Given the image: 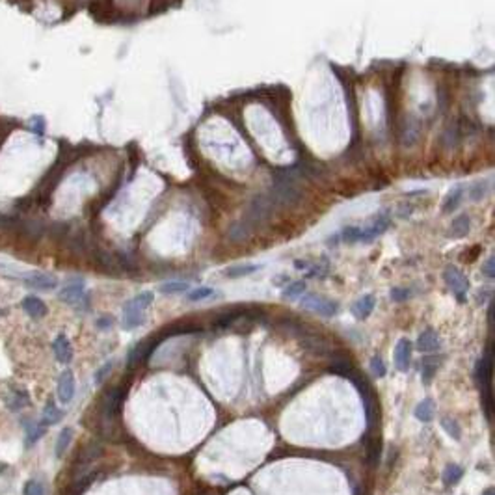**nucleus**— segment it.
<instances>
[{
    "mask_svg": "<svg viewBox=\"0 0 495 495\" xmlns=\"http://www.w3.org/2000/svg\"><path fill=\"white\" fill-rule=\"evenodd\" d=\"M214 296V289H210V287H198V289H194V291L188 292V296H186V300L188 302H201V300H207V298Z\"/></svg>",
    "mask_w": 495,
    "mask_h": 495,
    "instance_id": "obj_26",
    "label": "nucleus"
},
{
    "mask_svg": "<svg viewBox=\"0 0 495 495\" xmlns=\"http://www.w3.org/2000/svg\"><path fill=\"white\" fill-rule=\"evenodd\" d=\"M389 296H391V300L393 302H404L412 296V292H410L408 289H404V287H395V289H391Z\"/></svg>",
    "mask_w": 495,
    "mask_h": 495,
    "instance_id": "obj_31",
    "label": "nucleus"
},
{
    "mask_svg": "<svg viewBox=\"0 0 495 495\" xmlns=\"http://www.w3.org/2000/svg\"><path fill=\"white\" fill-rule=\"evenodd\" d=\"M438 371V359L436 357H424L421 363V373H423V383H430Z\"/></svg>",
    "mask_w": 495,
    "mask_h": 495,
    "instance_id": "obj_21",
    "label": "nucleus"
},
{
    "mask_svg": "<svg viewBox=\"0 0 495 495\" xmlns=\"http://www.w3.org/2000/svg\"><path fill=\"white\" fill-rule=\"evenodd\" d=\"M486 192H488V181H477L475 184H471L469 198L473 199V201H479V199L484 198Z\"/></svg>",
    "mask_w": 495,
    "mask_h": 495,
    "instance_id": "obj_27",
    "label": "nucleus"
},
{
    "mask_svg": "<svg viewBox=\"0 0 495 495\" xmlns=\"http://www.w3.org/2000/svg\"><path fill=\"white\" fill-rule=\"evenodd\" d=\"M462 477H464V469L460 467V465L456 464H450L445 467L443 471V484L445 486H455L458 484L460 480H462Z\"/></svg>",
    "mask_w": 495,
    "mask_h": 495,
    "instance_id": "obj_19",
    "label": "nucleus"
},
{
    "mask_svg": "<svg viewBox=\"0 0 495 495\" xmlns=\"http://www.w3.org/2000/svg\"><path fill=\"white\" fill-rule=\"evenodd\" d=\"M261 268V265H236V266H229L225 270V276L231 277V279H236V277H244L250 276L253 272H257Z\"/></svg>",
    "mask_w": 495,
    "mask_h": 495,
    "instance_id": "obj_18",
    "label": "nucleus"
},
{
    "mask_svg": "<svg viewBox=\"0 0 495 495\" xmlns=\"http://www.w3.org/2000/svg\"><path fill=\"white\" fill-rule=\"evenodd\" d=\"M415 417H417V421H421V423H430L432 419H434V414H436V406H434V400L432 398H424V400H421V402L415 406Z\"/></svg>",
    "mask_w": 495,
    "mask_h": 495,
    "instance_id": "obj_15",
    "label": "nucleus"
},
{
    "mask_svg": "<svg viewBox=\"0 0 495 495\" xmlns=\"http://www.w3.org/2000/svg\"><path fill=\"white\" fill-rule=\"evenodd\" d=\"M82 298H84V283L82 281L69 283L60 291V300H63L66 304H78Z\"/></svg>",
    "mask_w": 495,
    "mask_h": 495,
    "instance_id": "obj_13",
    "label": "nucleus"
},
{
    "mask_svg": "<svg viewBox=\"0 0 495 495\" xmlns=\"http://www.w3.org/2000/svg\"><path fill=\"white\" fill-rule=\"evenodd\" d=\"M272 207H274V203H272L270 198H266V196H257V198L250 203V209H248V222H246V224H257V222L266 220L268 218V214H270Z\"/></svg>",
    "mask_w": 495,
    "mask_h": 495,
    "instance_id": "obj_4",
    "label": "nucleus"
},
{
    "mask_svg": "<svg viewBox=\"0 0 495 495\" xmlns=\"http://www.w3.org/2000/svg\"><path fill=\"white\" fill-rule=\"evenodd\" d=\"M155 296L153 292H140L138 296L131 298V300L123 306V326L127 328V330H134V328H138L140 324H143V313H145V309H147L151 304H153Z\"/></svg>",
    "mask_w": 495,
    "mask_h": 495,
    "instance_id": "obj_1",
    "label": "nucleus"
},
{
    "mask_svg": "<svg viewBox=\"0 0 495 495\" xmlns=\"http://www.w3.org/2000/svg\"><path fill=\"white\" fill-rule=\"evenodd\" d=\"M462 198H464V186L458 184V186H455V188L447 194V198H445V201H443V209L441 210H443L445 214H449V212L456 210L460 207V203H462Z\"/></svg>",
    "mask_w": 495,
    "mask_h": 495,
    "instance_id": "obj_17",
    "label": "nucleus"
},
{
    "mask_svg": "<svg viewBox=\"0 0 495 495\" xmlns=\"http://www.w3.org/2000/svg\"><path fill=\"white\" fill-rule=\"evenodd\" d=\"M330 371L335 374H341V376H350V373H352V365H350V361H347V359H341V361H335L330 367Z\"/></svg>",
    "mask_w": 495,
    "mask_h": 495,
    "instance_id": "obj_28",
    "label": "nucleus"
},
{
    "mask_svg": "<svg viewBox=\"0 0 495 495\" xmlns=\"http://www.w3.org/2000/svg\"><path fill=\"white\" fill-rule=\"evenodd\" d=\"M441 428H443L445 432L450 436V438H455L456 441L462 438V428H460V424L456 423L455 419L443 417V419H441Z\"/></svg>",
    "mask_w": 495,
    "mask_h": 495,
    "instance_id": "obj_24",
    "label": "nucleus"
},
{
    "mask_svg": "<svg viewBox=\"0 0 495 495\" xmlns=\"http://www.w3.org/2000/svg\"><path fill=\"white\" fill-rule=\"evenodd\" d=\"M389 227V220L385 218V216H378V218H374L371 224L367 225V227H359V240L357 242H371V240H374L376 236L383 235L385 231H388Z\"/></svg>",
    "mask_w": 495,
    "mask_h": 495,
    "instance_id": "obj_7",
    "label": "nucleus"
},
{
    "mask_svg": "<svg viewBox=\"0 0 495 495\" xmlns=\"http://www.w3.org/2000/svg\"><path fill=\"white\" fill-rule=\"evenodd\" d=\"M471 229V220L467 214H460L456 216L455 220H453V224H450L449 227V236L450 239H464V236H467V233H469Z\"/></svg>",
    "mask_w": 495,
    "mask_h": 495,
    "instance_id": "obj_14",
    "label": "nucleus"
},
{
    "mask_svg": "<svg viewBox=\"0 0 495 495\" xmlns=\"http://www.w3.org/2000/svg\"><path fill=\"white\" fill-rule=\"evenodd\" d=\"M443 279L447 283L453 294L458 298L460 302L465 300V294L469 291V279L465 277V274L462 270H458L456 266H447L443 272Z\"/></svg>",
    "mask_w": 495,
    "mask_h": 495,
    "instance_id": "obj_3",
    "label": "nucleus"
},
{
    "mask_svg": "<svg viewBox=\"0 0 495 495\" xmlns=\"http://www.w3.org/2000/svg\"><path fill=\"white\" fill-rule=\"evenodd\" d=\"M393 359H395V367L400 373H408L410 363H412V342H410V339H406V337L398 339L393 352Z\"/></svg>",
    "mask_w": 495,
    "mask_h": 495,
    "instance_id": "obj_6",
    "label": "nucleus"
},
{
    "mask_svg": "<svg viewBox=\"0 0 495 495\" xmlns=\"http://www.w3.org/2000/svg\"><path fill=\"white\" fill-rule=\"evenodd\" d=\"M25 283L34 287V289H41V291H51V289H54L58 285L56 277L43 274V272H34V274L25 276Z\"/></svg>",
    "mask_w": 495,
    "mask_h": 495,
    "instance_id": "obj_10",
    "label": "nucleus"
},
{
    "mask_svg": "<svg viewBox=\"0 0 495 495\" xmlns=\"http://www.w3.org/2000/svg\"><path fill=\"white\" fill-rule=\"evenodd\" d=\"M61 417H63V412H60V410L54 406V402H49L45 406V410H43V421H45L47 424L58 423Z\"/></svg>",
    "mask_w": 495,
    "mask_h": 495,
    "instance_id": "obj_25",
    "label": "nucleus"
},
{
    "mask_svg": "<svg viewBox=\"0 0 495 495\" xmlns=\"http://www.w3.org/2000/svg\"><path fill=\"white\" fill-rule=\"evenodd\" d=\"M23 309L34 318H41L47 315V306L36 296H26L25 300H23Z\"/></svg>",
    "mask_w": 495,
    "mask_h": 495,
    "instance_id": "obj_16",
    "label": "nucleus"
},
{
    "mask_svg": "<svg viewBox=\"0 0 495 495\" xmlns=\"http://www.w3.org/2000/svg\"><path fill=\"white\" fill-rule=\"evenodd\" d=\"M52 350H54V356H56V359L60 363H69L73 357V347L71 342H69V339H67V335H58L56 339H54V342H52Z\"/></svg>",
    "mask_w": 495,
    "mask_h": 495,
    "instance_id": "obj_11",
    "label": "nucleus"
},
{
    "mask_svg": "<svg viewBox=\"0 0 495 495\" xmlns=\"http://www.w3.org/2000/svg\"><path fill=\"white\" fill-rule=\"evenodd\" d=\"M374 306H376V298H374L373 294H365V296H361L352 306L354 317L359 318V320H365V318L373 313Z\"/></svg>",
    "mask_w": 495,
    "mask_h": 495,
    "instance_id": "obj_12",
    "label": "nucleus"
},
{
    "mask_svg": "<svg viewBox=\"0 0 495 495\" xmlns=\"http://www.w3.org/2000/svg\"><path fill=\"white\" fill-rule=\"evenodd\" d=\"M339 236H341L345 242H348V244H354V242H357V240H359V227H356V225L345 227Z\"/></svg>",
    "mask_w": 495,
    "mask_h": 495,
    "instance_id": "obj_29",
    "label": "nucleus"
},
{
    "mask_svg": "<svg viewBox=\"0 0 495 495\" xmlns=\"http://www.w3.org/2000/svg\"><path fill=\"white\" fill-rule=\"evenodd\" d=\"M294 266H296L298 270H307L309 268V263L307 261H294Z\"/></svg>",
    "mask_w": 495,
    "mask_h": 495,
    "instance_id": "obj_36",
    "label": "nucleus"
},
{
    "mask_svg": "<svg viewBox=\"0 0 495 495\" xmlns=\"http://www.w3.org/2000/svg\"><path fill=\"white\" fill-rule=\"evenodd\" d=\"M417 348L421 352H426V354L438 352L439 348H441V339H439L438 332L432 330V328L424 330L417 339Z\"/></svg>",
    "mask_w": 495,
    "mask_h": 495,
    "instance_id": "obj_9",
    "label": "nucleus"
},
{
    "mask_svg": "<svg viewBox=\"0 0 495 495\" xmlns=\"http://www.w3.org/2000/svg\"><path fill=\"white\" fill-rule=\"evenodd\" d=\"M25 495H45V491L37 480H28L25 484Z\"/></svg>",
    "mask_w": 495,
    "mask_h": 495,
    "instance_id": "obj_32",
    "label": "nucleus"
},
{
    "mask_svg": "<svg viewBox=\"0 0 495 495\" xmlns=\"http://www.w3.org/2000/svg\"><path fill=\"white\" fill-rule=\"evenodd\" d=\"M371 373H373L374 376H378V378L385 376L388 369H385V363L382 361V357L374 356L373 359H371Z\"/></svg>",
    "mask_w": 495,
    "mask_h": 495,
    "instance_id": "obj_30",
    "label": "nucleus"
},
{
    "mask_svg": "<svg viewBox=\"0 0 495 495\" xmlns=\"http://www.w3.org/2000/svg\"><path fill=\"white\" fill-rule=\"evenodd\" d=\"M110 369H112V363H106V367H102L101 371L97 373V378H95V382H97V383L101 382L102 378H104V374H106L108 371H110Z\"/></svg>",
    "mask_w": 495,
    "mask_h": 495,
    "instance_id": "obj_35",
    "label": "nucleus"
},
{
    "mask_svg": "<svg viewBox=\"0 0 495 495\" xmlns=\"http://www.w3.org/2000/svg\"><path fill=\"white\" fill-rule=\"evenodd\" d=\"M188 283L186 281H168V283H162L159 287V291L164 292V294H181V292L188 291Z\"/></svg>",
    "mask_w": 495,
    "mask_h": 495,
    "instance_id": "obj_22",
    "label": "nucleus"
},
{
    "mask_svg": "<svg viewBox=\"0 0 495 495\" xmlns=\"http://www.w3.org/2000/svg\"><path fill=\"white\" fill-rule=\"evenodd\" d=\"M484 495H493V490H491V488H490V490L486 491V493H484Z\"/></svg>",
    "mask_w": 495,
    "mask_h": 495,
    "instance_id": "obj_37",
    "label": "nucleus"
},
{
    "mask_svg": "<svg viewBox=\"0 0 495 495\" xmlns=\"http://www.w3.org/2000/svg\"><path fill=\"white\" fill-rule=\"evenodd\" d=\"M73 439V430L71 428H63L60 432V436H58V441H56V456L60 458V456H63V453L67 450V447H69V443H71Z\"/></svg>",
    "mask_w": 495,
    "mask_h": 495,
    "instance_id": "obj_23",
    "label": "nucleus"
},
{
    "mask_svg": "<svg viewBox=\"0 0 495 495\" xmlns=\"http://www.w3.org/2000/svg\"><path fill=\"white\" fill-rule=\"evenodd\" d=\"M289 276H276L274 277V285H277V287H285L287 283H289Z\"/></svg>",
    "mask_w": 495,
    "mask_h": 495,
    "instance_id": "obj_34",
    "label": "nucleus"
},
{
    "mask_svg": "<svg viewBox=\"0 0 495 495\" xmlns=\"http://www.w3.org/2000/svg\"><path fill=\"white\" fill-rule=\"evenodd\" d=\"M482 274H484L488 279H493L495 276V266H493V257H488V259L482 263Z\"/></svg>",
    "mask_w": 495,
    "mask_h": 495,
    "instance_id": "obj_33",
    "label": "nucleus"
},
{
    "mask_svg": "<svg viewBox=\"0 0 495 495\" xmlns=\"http://www.w3.org/2000/svg\"><path fill=\"white\" fill-rule=\"evenodd\" d=\"M75 397V376L71 371H63L58 378V400L61 404H69Z\"/></svg>",
    "mask_w": 495,
    "mask_h": 495,
    "instance_id": "obj_8",
    "label": "nucleus"
},
{
    "mask_svg": "<svg viewBox=\"0 0 495 495\" xmlns=\"http://www.w3.org/2000/svg\"><path fill=\"white\" fill-rule=\"evenodd\" d=\"M306 292V283L304 281H289L285 285V289H283V292H281V296H283V300H292V298L296 296H302Z\"/></svg>",
    "mask_w": 495,
    "mask_h": 495,
    "instance_id": "obj_20",
    "label": "nucleus"
},
{
    "mask_svg": "<svg viewBox=\"0 0 495 495\" xmlns=\"http://www.w3.org/2000/svg\"><path fill=\"white\" fill-rule=\"evenodd\" d=\"M300 198V192L294 184L291 183H277L272 190V203L281 205H292L296 203V199Z\"/></svg>",
    "mask_w": 495,
    "mask_h": 495,
    "instance_id": "obj_5",
    "label": "nucleus"
},
{
    "mask_svg": "<svg viewBox=\"0 0 495 495\" xmlns=\"http://www.w3.org/2000/svg\"><path fill=\"white\" fill-rule=\"evenodd\" d=\"M300 306L313 313H318L322 317H333L339 313V304L320 294H302Z\"/></svg>",
    "mask_w": 495,
    "mask_h": 495,
    "instance_id": "obj_2",
    "label": "nucleus"
}]
</instances>
